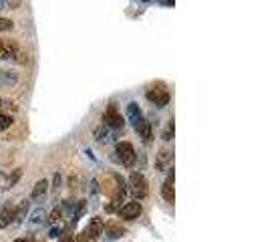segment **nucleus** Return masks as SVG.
<instances>
[{
	"instance_id": "nucleus-24",
	"label": "nucleus",
	"mask_w": 268,
	"mask_h": 242,
	"mask_svg": "<svg viewBox=\"0 0 268 242\" xmlns=\"http://www.w3.org/2000/svg\"><path fill=\"white\" fill-rule=\"evenodd\" d=\"M97 192H99V182L91 180V196H97Z\"/></svg>"
},
{
	"instance_id": "nucleus-4",
	"label": "nucleus",
	"mask_w": 268,
	"mask_h": 242,
	"mask_svg": "<svg viewBox=\"0 0 268 242\" xmlns=\"http://www.w3.org/2000/svg\"><path fill=\"white\" fill-rule=\"evenodd\" d=\"M103 125H105L107 129H115V131L123 129L125 121H123V115L119 113L117 105H113V103H111V105L103 111Z\"/></svg>"
},
{
	"instance_id": "nucleus-23",
	"label": "nucleus",
	"mask_w": 268,
	"mask_h": 242,
	"mask_svg": "<svg viewBox=\"0 0 268 242\" xmlns=\"http://www.w3.org/2000/svg\"><path fill=\"white\" fill-rule=\"evenodd\" d=\"M49 236H51V238H58V236H63V226H54V228H51Z\"/></svg>"
},
{
	"instance_id": "nucleus-26",
	"label": "nucleus",
	"mask_w": 268,
	"mask_h": 242,
	"mask_svg": "<svg viewBox=\"0 0 268 242\" xmlns=\"http://www.w3.org/2000/svg\"><path fill=\"white\" fill-rule=\"evenodd\" d=\"M105 212H109V214H111V212H117V206L115 204H107L105 206Z\"/></svg>"
},
{
	"instance_id": "nucleus-7",
	"label": "nucleus",
	"mask_w": 268,
	"mask_h": 242,
	"mask_svg": "<svg viewBox=\"0 0 268 242\" xmlns=\"http://www.w3.org/2000/svg\"><path fill=\"white\" fill-rule=\"evenodd\" d=\"M103 232H105V222H103V218H91V222H89L87 228L83 230V234L87 236L89 242L99 240Z\"/></svg>"
},
{
	"instance_id": "nucleus-8",
	"label": "nucleus",
	"mask_w": 268,
	"mask_h": 242,
	"mask_svg": "<svg viewBox=\"0 0 268 242\" xmlns=\"http://www.w3.org/2000/svg\"><path fill=\"white\" fill-rule=\"evenodd\" d=\"M127 119L131 121V125H133L135 131H137L139 125L143 123V113H141V109H139V105H137L135 101H131V103L127 105Z\"/></svg>"
},
{
	"instance_id": "nucleus-3",
	"label": "nucleus",
	"mask_w": 268,
	"mask_h": 242,
	"mask_svg": "<svg viewBox=\"0 0 268 242\" xmlns=\"http://www.w3.org/2000/svg\"><path fill=\"white\" fill-rule=\"evenodd\" d=\"M129 192H131V196L135 198V202L137 200H143L145 196H147V192H150V188H147V178L143 176V174H139V172H133L131 176H129Z\"/></svg>"
},
{
	"instance_id": "nucleus-2",
	"label": "nucleus",
	"mask_w": 268,
	"mask_h": 242,
	"mask_svg": "<svg viewBox=\"0 0 268 242\" xmlns=\"http://www.w3.org/2000/svg\"><path fill=\"white\" fill-rule=\"evenodd\" d=\"M115 158H117V162L121 164L123 168H133L135 162H137V154H135L133 143H129V141H119V143L115 145Z\"/></svg>"
},
{
	"instance_id": "nucleus-22",
	"label": "nucleus",
	"mask_w": 268,
	"mask_h": 242,
	"mask_svg": "<svg viewBox=\"0 0 268 242\" xmlns=\"http://www.w3.org/2000/svg\"><path fill=\"white\" fill-rule=\"evenodd\" d=\"M20 176H22V172H20V170H14V174L8 178V188H12V186L16 184V182L20 180Z\"/></svg>"
},
{
	"instance_id": "nucleus-31",
	"label": "nucleus",
	"mask_w": 268,
	"mask_h": 242,
	"mask_svg": "<svg viewBox=\"0 0 268 242\" xmlns=\"http://www.w3.org/2000/svg\"><path fill=\"white\" fill-rule=\"evenodd\" d=\"M141 2H154V0H141Z\"/></svg>"
},
{
	"instance_id": "nucleus-28",
	"label": "nucleus",
	"mask_w": 268,
	"mask_h": 242,
	"mask_svg": "<svg viewBox=\"0 0 268 242\" xmlns=\"http://www.w3.org/2000/svg\"><path fill=\"white\" fill-rule=\"evenodd\" d=\"M14 242H33V240H31V238H16Z\"/></svg>"
},
{
	"instance_id": "nucleus-14",
	"label": "nucleus",
	"mask_w": 268,
	"mask_h": 242,
	"mask_svg": "<svg viewBox=\"0 0 268 242\" xmlns=\"http://www.w3.org/2000/svg\"><path fill=\"white\" fill-rule=\"evenodd\" d=\"M49 192V180H39L37 184H35V188H33V192H31V198L33 200H39V198H43L45 194Z\"/></svg>"
},
{
	"instance_id": "nucleus-15",
	"label": "nucleus",
	"mask_w": 268,
	"mask_h": 242,
	"mask_svg": "<svg viewBox=\"0 0 268 242\" xmlns=\"http://www.w3.org/2000/svg\"><path fill=\"white\" fill-rule=\"evenodd\" d=\"M105 228H107V238H109V240L121 238V236L125 234V228H123L121 224H115V222H109Z\"/></svg>"
},
{
	"instance_id": "nucleus-32",
	"label": "nucleus",
	"mask_w": 268,
	"mask_h": 242,
	"mask_svg": "<svg viewBox=\"0 0 268 242\" xmlns=\"http://www.w3.org/2000/svg\"><path fill=\"white\" fill-rule=\"evenodd\" d=\"M2 103H4V101H2V99H0V107H2Z\"/></svg>"
},
{
	"instance_id": "nucleus-19",
	"label": "nucleus",
	"mask_w": 268,
	"mask_h": 242,
	"mask_svg": "<svg viewBox=\"0 0 268 242\" xmlns=\"http://www.w3.org/2000/svg\"><path fill=\"white\" fill-rule=\"evenodd\" d=\"M12 123H14V119H12L10 115H4V113H0V131L8 129V127H10Z\"/></svg>"
},
{
	"instance_id": "nucleus-12",
	"label": "nucleus",
	"mask_w": 268,
	"mask_h": 242,
	"mask_svg": "<svg viewBox=\"0 0 268 242\" xmlns=\"http://www.w3.org/2000/svg\"><path fill=\"white\" fill-rule=\"evenodd\" d=\"M171 160H173V154L169 149H161L160 154H158V162H156V168L160 170V172H163V170H169V166H171Z\"/></svg>"
},
{
	"instance_id": "nucleus-5",
	"label": "nucleus",
	"mask_w": 268,
	"mask_h": 242,
	"mask_svg": "<svg viewBox=\"0 0 268 242\" xmlns=\"http://www.w3.org/2000/svg\"><path fill=\"white\" fill-rule=\"evenodd\" d=\"M117 216L121 220H135L141 216V204L139 202H127L117 208Z\"/></svg>"
},
{
	"instance_id": "nucleus-1",
	"label": "nucleus",
	"mask_w": 268,
	"mask_h": 242,
	"mask_svg": "<svg viewBox=\"0 0 268 242\" xmlns=\"http://www.w3.org/2000/svg\"><path fill=\"white\" fill-rule=\"evenodd\" d=\"M103 192L111 198V204L121 206L123 200H125V196H127V182H125L121 176H119V174L111 172V174H107V178L103 180Z\"/></svg>"
},
{
	"instance_id": "nucleus-11",
	"label": "nucleus",
	"mask_w": 268,
	"mask_h": 242,
	"mask_svg": "<svg viewBox=\"0 0 268 242\" xmlns=\"http://www.w3.org/2000/svg\"><path fill=\"white\" fill-rule=\"evenodd\" d=\"M173 178H175V172L171 168V172L167 174V180L163 182V186H161V196L165 202H173L175 200V192H173Z\"/></svg>"
},
{
	"instance_id": "nucleus-18",
	"label": "nucleus",
	"mask_w": 268,
	"mask_h": 242,
	"mask_svg": "<svg viewBox=\"0 0 268 242\" xmlns=\"http://www.w3.org/2000/svg\"><path fill=\"white\" fill-rule=\"evenodd\" d=\"M173 133H175V125H173V119L169 121V123L165 125V129H163V133H161V137H163V141H169V139H173Z\"/></svg>"
},
{
	"instance_id": "nucleus-30",
	"label": "nucleus",
	"mask_w": 268,
	"mask_h": 242,
	"mask_svg": "<svg viewBox=\"0 0 268 242\" xmlns=\"http://www.w3.org/2000/svg\"><path fill=\"white\" fill-rule=\"evenodd\" d=\"M4 8V0H0V10H2Z\"/></svg>"
},
{
	"instance_id": "nucleus-10",
	"label": "nucleus",
	"mask_w": 268,
	"mask_h": 242,
	"mask_svg": "<svg viewBox=\"0 0 268 242\" xmlns=\"http://www.w3.org/2000/svg\"><path fill=\"white\" fill-rule=\"evenodd\" d=\"M18 45L14 43H8L4 39H0V60H8V59H14L18 55Z\"/></svg>"
},
{
	"instance_id": "nucleus-25",
	"label": "nucleus",
	"mask_w": 268,
	"mask_h": 242,
	"mask_svg": "<svg viewBox=\"0 0 268 242\" xmlns=\"http://www.w3.org/2000/svg\"><path fill=\"white\" fill-rule=\"evenodd\" d=\"M58 186H61V174H54V190H58Z\"/></svg>"
},
{
	"instance_id": "nucleus-20",
	"label": "nucleus",
	"mask_w": 268,
	"mask_h": 242,
	"mask_svg": "<svg viewBox=\"0 0 268 242\" xmlns=\"http://www.w3.org/2000/svg\"><path fill=\"white\" fill-rule=\"evenodd\" d=\"M12 28H14V22L12 20L0 16V33H8V30H12Z\"/></svg>"
},
{
	"instance_id": "nucleus-17",
	"label": "nucleus",
	"mask_w": 268,
	"mask_h": 242,
	"mask_svg": "<svg viewBox=\"0 0 268 242\" xmlns=\"http://www.w3.org/2000/svg\"><path fill=\"white\" fill-rule=\"evenodd\" d=\"M95 139H97L99 143L109 141V131H107V127H105V125H101V127H97V129H95Z\"/></svg>"
},
{
	"instance_id": "nucleus-27",
	"label": "nucleus",
	"mask_w": 268,
	"mask_h": 242,
	"mask_svg": "<svg viewBox=\"0 0 268 242\" xmlns=\"http://www.w3.org/2000/svg\"><path fill=\"white\" fill-rule=\"evenodd\" d=\"M158 2H161L163 6H173V2H175V0H158Z\"/></svg>"
},
{
	"instance_id": "nucleus-6",
	"label": "nucleus",
	"mask_w": 268,
	"mask_h": 242,
	"mask_svg": "<svg viewBox=\"0 0 268 242\" xmlns=\"http://www.w3.org/2000/svg\"><path fill=\"white\" fill-rule=\"evenodd\" d=\"M145 97H147V101L150 103H154L156 107H165L167 103H169V93L163 89V87H152V89H147V93H145Z\"/></svg>"
},
{
	"instance_id": "nucleus-13",
	"label": "nucleus",
	"mask_w": 268,
	"mask_h": 242,
	"mask_svg": "<svg viewBox=\"0 0 268 242\" xmlns=\"http://www.w3.org/2000/svg\"><path fill=\"white\" fill-rule=\"evenodd\" d=\"M137 133H139V137H141L145 143H152V141H154V129H152V123H150V121H145V119H143V123L139 125Z\"/></svg>"
},
{
	"instance_id": "nucleus-29",
	"label": "nucleus",
	"mask_w": 268,
	"mask_h": 242,
	"mask_svg": "<svg viewBox=\"0 0 268 242\" xmlns=\"http://www.w3.org/2000/svg\"><path fill=\"white\" fill-rule=\"evenodd\" d=\"M61 242H73V236H65Z\"/></svg>"
},
{
	"instance_id": "nucleus-16",
	"label": "nucleus",
	"mask_w": 268,
	"mask_h": 242,
	"mask_svg": "<svg viewBox=\"0 0 268 242\" xmlns=\"http://www.w3.org/2000/svg\"><path fill=\"white\" fill-rule=\"evenodd\" d=\"M45 218H47V212L43 208H37L33 214H31V218H28V222H31V224H41Z\"/></svg>"
},
{
	"instance_id": "nucleus-9",
	"label": "nucleus",
	"mask_w": 268,
	"mask_h": 242,
	"mask_svg": "<svg viewBox=\"0 0 268 242\" xmlns=\"http://www.w3.org/2000/svg\"><path fill=\"white\" fill-rule=\"evenodd\" d=\"M14 220H18L16 218V208L6 204L2 210H0V228H8Z\"/></svg>"
},
{
	"instance_id": "nucleus-21",
	"label": "nucleus",
	"mask_w": 268,
	"mask_h": 242,
	"mask_svg": "<svg viewBox=\"0 0 268 242\" xmlns=\"http://www.w3.org/2000/svg\"><path fill=\"white\" fill-rule=\"evenodd\" d=\"M63 212H65L63 208H54V210H53V214H51V218H49V220H51V222H58V220H61V218H63Z\"/></svg>"
}]
</instances>
